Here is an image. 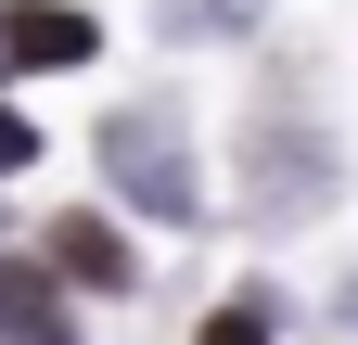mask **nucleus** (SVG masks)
I'll return each mask as SVG.
<instances>
[{"mask_svg": "<svg viewBox=\"0 0 358 345\" xmlns=\"http://www.w3.org/2000/svg\"><path fill=\"white\" fill-rule=\"evenodd\" d=\"M103 166H115V192L141 205V218H192V166H179V115H166V103L115 115V128H103Z\"/></svg>", "mask_w": 358, "mask_h": 345, "instance_id": "obj_1", "label": "nucleus"}, {"mask_svg": "<svg viewBox=\"0 0 358 345\" xmlns=\"http://www.w3.org/2000/svg\"><path fill=\"white\" fill-rule=\"evenodd\" d=\"M90 52H103V26H90L77 0H26V13H13V64H38V77H77Z\"/></svg>", "mask_w": 358, "mask_h": 345, "instance_id": "obj_2", "label": "nucleus"}, {"mask_svg": "<svg viewBox=\"0 0 358 345\" xmlns=\"http://www.w3.org/2000/svg\"><path fill=\"white\" fill-rule=\"evenodd\" d=\"M0 332H13V345H77V320H64V294L38 281V269H13V256H0Z\"/></svg>", "mask_w": 358, "mask_h": 345, "instance_id": "obj_3", "label": "nucleus"}, {"mask_svg": "<svg viewBox=\"0 0 358 345\" xmlns=\"http://www.w3.org/2000/svg\"><path fill=\"white\" fill-rule=\"evenodd\" d=\"M52 269L90 281V294H115V281H128V243H115L103 218H52Z\"/></svg>", "mask_w": 358, "mask_h": 345, "instance_id": "obj_4", "label": "nucleus"}, {"mask_svg": "<svg viewBox=\"0 0 358 345\" xmlns=\"http://www.w3.org/2000/svg\"><path fill=\"white\" fill-rule=\"evenodd\" d=\"M192 345H268V307H217V320H205Z\"/></svg>", "mask_w": 358, "mask_h": 345, "instance_id": "obj_5", "label": "nucleus"}, {"mask_svg": "<svg viewBox=\"0 0 358 345\" xmlns=\"http://www.w3.org/2000/svg\"><path fill=\"white\" fill-rule=\"evenodd\" d=\"M13 166H38V128H13V115H0V179H13Z\"/></svg>", "mask_w": 358, "mask_h": 345, "instance_id": "obj_6", "label": "nucleus"}, {"mask_svg": "<svg viewBox=\"0 0 358 345\" xmlns=\"http://www.w3.org/2000/svg\"><path fill=\"white\" fill-rule=\"evenodd\" d=\"M0 64H13V13H0Z\"/></svg>", "mask_w": 358, "mask_h": 345, "instance_id": "obj_7", "label": "nucleus"}]
</instances>
